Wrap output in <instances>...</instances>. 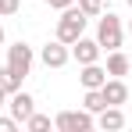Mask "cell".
Wrapping results in <instances>:
<instances>
[{
    "instance_id": "obj_1",
    "label": "cell",
    "mask_w": 132,
    "mask_h": 132,
    "mask_svg": "<svg viewBox=\"0 0 132 132\" xmlns=\"http://www.w3.org/2000/svg\"><path fill=\"white\" fill-rule=\"evenodd\" d=\"M86 22H89V18L75 7V4H71V7H64V11H61V18H57V39L71 46L82 32H86Z\"/></svg>"
},
{
    "instance_id": "obj_2",
    "label": "cell",
    "mask_w": 132,
    "mask_h": 132,
    "mask_svg": "<svg viewBox=\"0 0 132 132\" xmlns=\"http://www.w3.org/2000/svg\"><path fill=\"white\" fill-rule=\"evenodd\" d=\"M96 43L100 50H118L121 46V18L118 14H100V25H96Z\"/></svg>"
},
{
    "instance_id": "obj_3",
    "label": "cell",
    "mask_w": 132,
    "mask_h": 132,
    "mask_svg": "<svg viewBox=\"0 0 132 132\" xmlns=\"http://www.w3.org/2000/svg\"><path fill=\"white\" fill-rule=\"evenodd\" d=\"M54 125H57L61 132H89L96 121H93V114L82 107V111H61V114L54 118Z\"/></svg>"
},
{
    "instance_id": "obj_4",
    "label": "cell",
    "mask_w": 132,
    "mask_h": 132,
    "mask_svg": "<svg viewBox=\"0 0 132 132\" xmlns=\"http://www.w3.org/2000/svg\"><path fill=\"white\" fill-rule=\"evenodd\" d=\"M32 57H36V54H32V46L22 43V39H18L14 46H7V68H11L14 75H22V79L32 71Z\"/></svg>"
},
{
    "instance_id": "obj_5",
    "label": "cell",
    "mask_w": 132,
    "mask_h": 132,
    "mask_svg": "<svg viewBox=\"0 0 132 132\" xmlns=\"http://www.w3.org/2000/svg\"><path fill=\"white\" fill-rule=\"evenodd\" d=\"M39 57H43L46 68H64L68 61H71V46L61 43V39H54V43H46L43 50H39Z\"/></svg>"
},
{
    "instance_id": "obj_6",
    "label": "cell",
    "mask_w": 132,
    "mask_h": 132,
    "mask_svg": "<svg viewBox=\"0 0 132 132\" xmlns=\"http://www.w3.org/2000/svg\"><path fill=\"white\" fill-rule=\"evenodd\" d=\"M71 57H75L79 64H93V61H100V43H96V39H86V36H79V39L71 43Z\"/></svg>"
},
{
    "instance_id": "obj_7",
    "label": "cell",
    "mask_w": 132,
    "mask_h": 132,
    "mask_svg": "<svg viewBox=\"0 0 132 132\" xmlns=\"http://www.w3.org/2000/svg\"><path fill=\"white\" fill-rule=\"evenodd\" d=\"M100 93H104V100H107V107H121V104L129 100V86H125L121 79H114V75H111L107 82L100 86Z\"/></svg>"
},
{
    "instance_id": "obj_8",
    "label": "cell",
    "mask_w": 132,
    "mask_h": 132,
    "mask_svg": "<svg viewBox=\"0 0 132 132\" xmlns=\"http://www.w3.org/2000/svg\"><path fill=\"white\" fill-rule=\"evenodd\" d=\"M7 107H11V118H14L18 125H25V118L36 111V100H32L29 93H22V89H18V93H11V104H7Z\"/></svg>"
},
{
    "instance_id": "obj_9",
    "label": "cell",
    "mask_w": 132,
    "mask_h": 132,
    "mask_svg": "<svg viewBox=\"0 0 132 132\" xmlns=\"http://www.w3.org/2000/svg\"><path fill=\"white\" fill-rule=\"evenodd\" d=\"M79 82L86 89H100L104 82H107V68H100L96 61L93 64H82V71H79Z\"/></svg>"
},
{
    "instance_id": "obj_10",
    "label": "cell",
    "mask_w": 132,
    "mask_h": 132,
    "mask_svg": "<svg viewBox=\"0 0 132 132\" xmlns=\"http://www.w3.org/2000/svg\"><path fill=\"white\" fill-rule=\"evenodd\" d=\"M96 125L104 132H118L121 125H125V114H121V107H104L100 111V118H96Z\"/></svg>"
},
{
    "instance_id": "obj_11",
    "label": "cell",
    "mask_w": 132,
    "mask_h": 132,
    "mask_svg": "<svg viewBox=\"0 0 132 132\" xmlns=\"http://www.w3.org/2000/svg\"><path fill=\"white\" fill-rule=\"evenodd\" d=\"M129 57L121 54V50H111L107 54V75H114V79H121V75H129Z\"/></svg>"
},
{
    "instance_id": "obj_12",
    "label": "cell",
    "mask_w": 132,
    "mask_h": 132,
    "mask_svg": "<svg viewBox=\"0 0 132 132\" xmlns=\"http://www.w3.org/2000/svg\"><path fill=\"white\" fill-rule=\"evenodd\" d=\"M82 107H86L89 114H100V111L107 107V100H104V93H100V89H86V96H82Z\"/></svg>"
},
{
    "instance_id": "obj_13",
    "label": "cell",
    "mask_w": 132,
    "mask_h": 132,
    "mask_svg": "<svg viewBox=\"0 0 132 132\" xmlns=\"http://www.w3.org/2000/svg\"><path fill=\"white\" fill-rule=\"evenodd\" d=\"M0 86H4L7 96H11V93H18V89H22V75H14L11 68L4 64V68H0Z\"/></svg>"
},
{
    "instance_id": "obj_14",
    "label": "cell",
    "mask_w": 132,
    "mask_h": 132,
    "mask_svg": "<svg viewBox=\"0 0 132 132\" xmlns=\"http://www.w3.org/2000/svg\"><path fill=\"white\" fill-rule=\"evenodd\" d=\"M54 121H50V114H39V111H32L29 118H25V129L29 132H43V129H50Z\"/></svg>"
},
{
    "instance_id": "obj_15",
    "label": "cell",
    "mask_w": 132,
    "mask_h": 132,
    "mask_svg": "<svg viewBox=\"0 0 132 132\" xmlns=\"http://www.w3.org/2000/svg\"><path fill=\"white\" fill-rule=\"evenodd\" d=\"M79 11L86 18H100L104 14V0H79Z\"/></svg>"
},
{
    "instance_id": "obj_16",
    "label": "cell",
    "mask_w": 132,
    "mask_h": 132,
    "mask_svg": "<svg viewBox=\"0 0 132 132\" xmlns=\"http://www.w3.org/2000/svg\"><path fill=\"white\" fill-rule=\"evenodd\" d=\"M22 7V0H0V14H14Z\"/></svg>"
},
{
    "instance_id": "obj_17",
    "label": "cell",
    "mask_w": 132,
    "mask_h": 132,
    "mask_svg": "<svg viewBox=\"0 0 132 132\" xmlns=\"http://www.w3.org/2000/svg\"><path fill=\"white\" fill-rule=\"evenodd\" d=\"M14 129H18L14 118H0V132H14Z\"/></svg>"
},
{
    "instance_id": "obj_18",
    "label": "cell",
    "mask_w": 132,
    "mask_h": 132,
    "mask_svg": "<svg viewBox=\"0 0 132 132\" xmlns=\"http://www.w3.org/2000/svg\"><path fill=\"white\" fill-rule=\"evenodd\" d=\"M43 4H50V7H57V11H64V7H71L75 0H43Z\"/></svg>"
},
{
    "instance_id": "obj_19",
    "label": "cell",
    "mask_w": 132,
    "mask_h": 132,
    "mask_svg": "<svg viewBox=\"0 0 132 132\" xmlns=\"http://www.w3.org/2000/svg\"><path fill=\"white\" fill-rule=\"evenodd\" d=\"M4 100H7V93H4V86H0V104H4Z\"/></svg>"
},
{
    "instance_id": "obj_20",
    "label": "cell",
    "mask_w": 132,
    "mask_h": 132,
    "mask_svg": "<svg viewBox=\"0 0 132 132\" xmlns=\"http://www.w3.org/2000/svg\"><path fill=\"white\" fill-rule=\"evenodd\" d=\"M0 43H4V29H0Z\"/></svg>"
},
{
    "instance_id": "obj_21",
    "label": "cell",
    "mask_w": 132,
    "mask_h": 132,
    "mask_svg": "<svg viewBox=\"0 0 132 132\" xmlns=\"http://www.w3.org/2000/svg\"><path fill=\"white\" fill-rule=\"evenodd\" d=\"M125 4H129V7H132V0H125Z\"/></svg>"
},
{
    "instance_id": "obj_22",
    "label": "cell",
    "mask_w": 132,
    "mask_h": 132,
    "mask_svg": "<svg viewBox=\"0 0 132 132\" xmlns=\"http://www.w3.org/2000/svg\"><path fill=\"white\" fill-rule=\"evenodd\" d=\"M129 32H132V22H129Z\"/></svg>"
}]
</instances>
